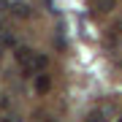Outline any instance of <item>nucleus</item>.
Here are the masks:
<instances>
[{
	"mask_svg": "<svg viewBox=\"0 0 122 122\" xmlns=\"http://www.w3.org/2000/svg\"><path fill=\"white\" fill-rule=\"evenodd\" d=\"M46 65H49V57L46 54H33V60L25 65V76H30L33 71H44Z\"/></svg>",
	"mask_w": 122,
	"mask_h": 122,
	"instance_id": "1",
	"label": "nucleus"
},
{
	"mask_svg": "<svg viewBox=\"0 0 122 122\" xmlns=\"http://www.w3.org/2000/svg\"><path fill=\"white\" fill-rule=\"evenodd\" d=\"M11 11L16 14L19 19H27V16H30V5H27V3H14V5H11Z\"/></svg>",
	"mask_w": 122,
	"mask_h": 122,
	"instance_id": "2",
	"label": "nucleus"
},
{
	"mask_svg": "<svg viewBox=\"0 0 122 122\" xmlns=\"http://www.w3.org/2000/svg\"><path fill=\"white\" fill-rule=\"evenodd\" d=\"M49 84H52V81H49V76H46V73H38V79H35V90H38V92H46Z\"/></svg>",
	"mask_w": 122,
	"mask_h": 122,
	"instance_id": "3",
	"label": "nucleus"
},
{
	"mask_svg": "<svg viewBox=\"0 0 122 122\" xmlns=\"http://www.w3.org/2000/svg\"><path fill=\"white\" fill-rule=\"evenodd\" d=\"M33 54L35 52H30V49H16V60L22 62V65H27V62L33 60Z\"/></svg>",
	"mask_w": 122,
	"mask_h": 122,
	"instance_id": "4",
	"label": "nucleus"
},
{
	"mask_svg": "<svg viewBox=\"0 0 122 122\" xmlns=\"http://www.w3.org/2000/svg\"><path fill=\"white\" fill-rule=\"evenodd\" d=\"M114 5H117V0H95L98 11H114Z\"/></svg>",
	"mask_w": 122,
	"mask_h": 122,
	"instance_id": "5",
	"label": "nucleus"
},
{
	"mask_svg": "<svg viewBox=\"0 0 122 122\" xmlns=\"http://www.w3.org/2000/svg\"><path fill=\"white\" fill-rule=\"evenodd\" d=\"M0 8H11V5H8V0H0Z\"/></svg>",
	"mask_w": 122,
	"mask_h": 122,
	"instance_id": "6",
	"label": "nucleus"
},
{
	"mask_svg": "<svg viewBox=\"0 0 122 122\" xmlns=\"http://www.w3.org/2000/svg\"><path fill=\"white\" fill-rule=\"evenodd\" d=\"M0 27H3V25H0Z\"/></svg>",
	"mask_w": 122,
	"mask_h": 122,
	"instance_id": "7",
	"label": "nucleus"
}]
</instances>
